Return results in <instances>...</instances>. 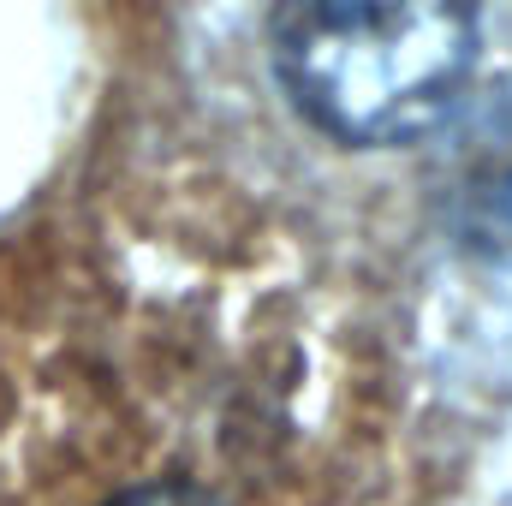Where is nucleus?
Wrapping results in <instances>:
<instances>
[{
    "instance_id": "nucleus-1",
    "label": "nucleus",
    "mask_w": 512,
    "mask_h": 506,
    "mask_svg": "<svg viewBox=\"0 0 512 506\" xmlns=\"http://www.w3.org/2000/svg\"><path fill=\"white\" fill-rule=\"evenodd\" d=\"M483 0H268V66L346 149L423 143L477 78Z\"/></svg>"
},
{
    "instance_id": "nucleus-2",
    "label": "nucleus",
    "mask_w": 512,
    "mask_h": 506,
    "mask_svg": "<svg viewBox=\"0 0 512 506\" xmlns=\"http://www.w3.org/2000/svg\"><path fill=\"white\" fill-rule=\"evenodd\" d=\"M423 143V179L447 239L477 262L512 268V72L471 78Z\"/></svg>"
},
{
    "instance_id": "nucleus-3",
    "label": "nucleus",
    "mask_w": 512,
    "mask_h": 506,
    "mask_svg": "<svg viewBox=\"0 0 512 506\" xmlns=\"http://www.w3.org/2000/svg\"><path fill=\"white\" fill-rule=\"evenodd\" d=\"M102 506H227L215 489H203V483H191V477H155V483H131L120 489L114 501Z\"/></svg>"
}]
</instances>
